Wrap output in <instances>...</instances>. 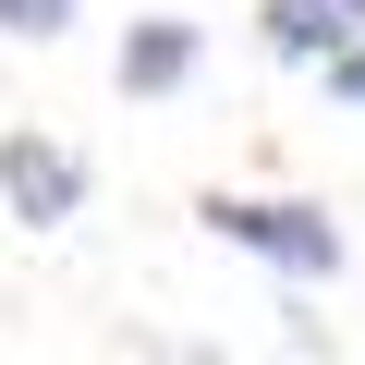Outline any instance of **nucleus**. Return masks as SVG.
Here are the masks:
<instances>
[{"label": "nucleus", "mask_w": 365, "mask_h": 365, "mask_svg": "<svg viewBox=\"0 0 365 365\" xmlns=\"http://www.w3.org/2000/svg\"><path fill=\"white\" fill-rule=\"evenodd\" d=\"M232 256H256V268H280V280H341L353 268V244H341V220L329 207H304V195H207L195 207Z\"/></svg>", "instance_id": "obj_1"}, {"label": "nucleus", "mask_w": 365, "mask_h": 365, "mask_svg": "<svg viewBox=\"0 0 365 365\" xmlns=\"http://www.w3.org/2000/svg\"><path fill=\"white\" fill-rule=\"evenodd\" d=\"M0 195H13V220L25 232H61L73 207H86V146H61V134H0Z\"/></svg>", "instance_id": "obj_2"}, {"label": "nucleus", "mask_w": 365, "mask_h": 365, "mask_svg": "<svg viewBox=\"0 0 365 365\" xmlns=\"http://www.w3.org/2000/svg\"><path fill=\"white\" fill-rule=\"evenodd\" d=\"M195 61H207V25L146 13V25H122V49H110V86H122V98H182V86H195Z\"/></svg>", "instance_id": "obj_3"}, {"label": "nucleus", "mask_w": 365, "mask_h": 365, "mask_svg": "<svg viewBox=\"0 0 365 365\" xmlns=\"http://www.w3.org/2000/svg\"><path fill=\"white\" fill-rule=\"evenodd\" d=\"M256 37H268L280 61H304V73H317V61L353 37V13H341V0H268V13H256Z\"/></svg>", "instance_id": "obj_4"}, {"label": "nucleus", "mask_w": 365, "mask_h": 365, "mask_svg": "<svg viewBox=\"0 0 365 365\" xmlns=\"http://www.w3.org/2000/svg\"><path fill=\"white\" fill-rule=\"evenodd\" d=\"M317 86H329V110H365V25H353V37L317 61Z\"/></svg>", "instance_id": "obj_5"}, {"label": "nucleus", "mask_w": 365, "mask_h": 365, "mask_svg": "<svg viewBox=\"0 0 365 365\" xmlns=\"http://www.w3.org/2000/svg\"><path fill=\"white\" fill-rule=\"evenodd\" d=\"M61 25H73V0H0V37H37V49H49Z\"/></svg>", "instance_id": "obj_6"}, {"label": "nucleus", "mask_w": 365, "mask_h": 365, "mask_svg": "<svg viewBox=\"0 0 365 365\" xmlns=\"http://www.w3.org/2000/svg\"><path fill=\"white\" fill-rule=\"evenodd\" d=\"M341 13H353V25H365V0H341Z\"/></svg>", "instance_id": "obj_7"}]
</instances>
